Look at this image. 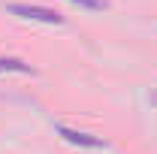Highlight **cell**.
<instances>
[{"label": "cell", "instance_id": "obj_5", "mask_svg": "<svg viewBox=\"0 0 157 154\" xmlns=\"http://www.w3.org/2000/svg\"><path fill=\"white\" fill-rule=\"evenodd\" d=\"M154 103H157V94H154Z\"/></svg>", "mask_w": 157, "mask_h": 154}, {"label": "cell", "instance_id": "obj_2", "mask_svg": "<svg viewBox=\"0 0 157 154\" xmlns=\"http://www.w3.org/2000/svg\"><path fill=\"white\" fill-rule=\"evenodd\" d=\"M58 133L63 136L67 142H73V145H85V148H106V142H103V139H97V136H91V133L70 130V127H63V124H58Z\"/></svg>", "mask_w": 157, "mask_h": 154}, {"label": "cell", "instance_id": "obj_3", "mask_svg": "<svg viewBox=\"0 0 157 154\" xmlns=\"http://www.w3.org/2000/svg\"><path fill=\"white\" fill-rule=\"evenodd\" d=\"M0 73H33L21 58H0Z\"/></svg>", "mask_w": 157, "mask_h": 154}, {"label": "cell", "instance_id": "obj_4", "mask_svg": "<svg viewBox=\"0 0 157 154\" xmlns=\"http://www.w3.org/2000/svg\"><path fill=\"white\" fill-rule=\"evenodd\" d=\"M70 3H76V6H85V9H106V6H109L106 0H70Z\"/></svg>", "mask_w": 157, "mask_h": 154}, {"label": "cell", "instance_id": "obj_1", "mask_svg": "<svg viewBox=\"0 0 157 154\" xmlns=\"http://www.w3.org/2000/svg\"><path fill=\"white\" fill-rule=\"evenodd\" d=\"M12 15L27 21H45V24H63V15L55 12V9H45V6H30V3H9L6 6Z\"/></svg>", "mask_w": 157, "mask_h": 154}]
</instances>
